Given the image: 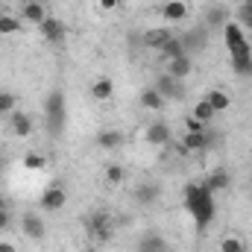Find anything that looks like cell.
<instances>
[{
    "label": "cell",
    "mask_w": 252,
    "mask_h": 252,
    "mask_svg": "<svg viewBox=\"0 0 252 252\" xmlns=\"http://www.w3.org/2000/svg\"><path fill=\"white\" fill-rule=\"evenodd\" d=\"M185 208H188L190 220L196 223L199 232H205L217 214V202H214V193L205 188L202 182H190L185 188Z\"/></svg>",
    "instance_id": "6da1fadb"
},
{
    "label": "cell",
    "mask_w": 252,
    "mask_h": 252,
    "mask_svg": "<svg viewBox=\"0 0 252 252\" xmlns=\"http://www.w3.org/2000/svg\"><path fill=\"white\" fill-rule=\"evenodd\" d=\"M44 126H47V135L50 138H59L67 126V106H64V94L62 91H50L47 94V103H44Z\"/></svg>",
    "instance_id": "7a4b0ae2"
},
{
    "label": "cell",
    "mask_w": 252,
    "mask_h": 252,
    "mask_svg": "<svg viewBox=\"0 0 252 252\" xmlns=\"http://www.w3.org/2000/svg\"><path fill=\"white\" fill-rule=\"evenodd\" d=\"M220 32H223V41H226L232 59H247V56H252V47H250V41H247V35H244V27L238 21H229Z\"/></svg>",
    "instance_id": "3957f363"
},
{
    "label": "cell",
    "mask_w": 252,
    "mask_h": 252,
    "mask_svg": "<svg viewBox=\"0 0 252 252\" xmlns=\"http://www.w3.org/2000/svg\"><path fill=\"white\" fill-rule=\"evenodd\" d=\"M88 232H91V238H94L97 244H112V238H115V223H112L109 214L97 211V214L88 217Z\"/></svg>",
    "instance_id": "277c9868"
},
{
    "label": "cell",
    "mask_w": 252,
    "mask_h": 252,
    "mask_svg": "<svg viewBox=\"0 0 252 252\" xmlns=\"http://www.w3.org/2000/svg\"><path fill=\"white\" fill-rule=\"evenodd\" d=\"M179 38H182L185 53H188L190 59L199 56V53L208 47V30H205V27H199V30H185V32H179Z\"/></svg>",
    "instance_id": "5b68a950"
},
{
    "label": "cell",
    "mask_w": 252,
    "mask_h": 252,
    "mask_svg": "<svg viewBox=\"0 0 252 252\" xmlns=\"http://www.w3.org/2000/svg\"><path fill=\"white\" fill-rule=\"evenodd\" d=\"M167 103H173V100H182L185 97V85L179 82V79H173L170 73H158V79H156V85H153Z\"/></svg>",
    "instance_id": "8992f818"
},
{
    "label": "cell",
    "mask_w": 252,
    "mask_h": 252,
    "mask_svg": "<svg viewBox=\"0 0 252 252\" xmlns=\"http://www.w3.org/2000/svg\"><path fill=\"white\" fill-rule=\"evenodd\" d=\"M38 32H41V38H44L47 44H62L64 35H67V27H64V21L53 18V15H47V18L41 21Z\"/></svg>",
    "instance_id": "52a82bcc"
},
{
    "label": "cell",
    "mask_w": 252,
    "mask_h": 252,
    "mask_svg": "<svg viewBox=\"0 0 252 252\" xmlns=\"http://www.w3.org/2000/svg\"><path fill=\"white\" fill-rule=\"evenodd\" d=\"M144 138H147V144H153V147H170V141H173V129L164 124V121H156V124L147 126Z\"/></svg>",
    "instance_id": "ba28073f"
},
{
    "label": "cell",
    "mask_w": 252,
    "mask_h": 252,
    "mask_svg": "<svg viewBox=\"0 0 252 252\" xmlns=\"http://www.w3.org/2000/svg\"><path fill=\"white\" fill-rule=\"evenodd\" d=\"M21 229H24V235H27L30 241H44V235H47L44 220H41L38 214H32V211L21 217Z\"/></svg>",
    "instance_id": "9c48e42d"
},
{
    "label": "cell",
    "mask_w": 252,
    "mask_h": 252,
    "mask_svg": "<svg viewBox=\"0 0 252 252\" xmlns=\"http://www.w3.org/2000/svg\"><path fill=\"white\" fill-rule=\"evenodd\" d=\"M64 202H67V193H64V188H59V185H50V188L38 196V205H41L44 211H59V208H64Z\"/></svg>",
    "instance_id": "30bf717a"
},
{
    "label": "cell",
    "mask_w": 252,
    "mask_h": 252,
    "mask_svg": "<svg viewBox=\"0 0 252 252\" xmlns=\"http://www.w3.org/2000/svg\"><path fill=\"white\" fill-rule=\"evenodd\" d=\"M9 132L15 135V138H30L32 135V118L27 115V112H12L9 115Z\"/></svg>",
    "instance_id": "8fae6325"
},
{
    "label": "cell",
    "mask_w": 252,
    "mask_h": 252,
    "mask_svg": "<svg viewBox=\"0 0 252 252\" xmlns=\"http://www.w3.org/2000/svg\"><path fill=\"white\" fill-rule=\"evenodd\" d=\"M164 73H170L173 79L185 82L190 73H193V59H190V56H179V59H170V62H164Z\"/></svg>",
    "instance_id": "7c38bea8"
},
{
    "label": "cell",
    "mask_w": 252,
    "mask_h": 252,
    "mask_svg": "<svg viewBox=\"0 0 252 252\" xmlns=\"http://www.w3.org/2000/svg\"><path fill=\"white\" fill-rule=\"evenodd\" d=\"M202 185L217 196V193H223V190L232 185V173H229V170H223V167H217V170H211V173L205 176V182H202Z\"/></svg>",
    "instance_id": "4fadbf2b"
},
{
    "label": "cell",
    "mask_w": 252,
    "mask_h": 252,
    "mask_svg": "<svg viewBox=\"0 0 252 252\" xmlns=\"http://www.w3.org/2000/svg\"><path fill=\"white\" fill-rule=\"evenodd\" d=\"M188 3L185 0H167L164 6H161V18L167 21V24H179V21H185L188 18Z\"/></svg>",
    "instance_id": "5bb4252c"
},
{
    "label": "cell",
    "mask_w": 252,
    "mask_h": 252,
    "mask_svg": "<svg viewBox=\"0 0 252 252\" xmlns=\"http://www.w3.org/2000/svg\"><path fill=\"white\" fill-rule=\"evenodd\" d=\"M170 38H173V30H170V27H156V30H147V32H144V44H147L150 50H161Z\"/></svg>",
    "instance_id": "9a60e30c"
},
{
    "label": "cell",
    "mask_w": 252,
    "mask_h": 252,
    "mask_svg": "<svg viewBox=\"0 0 252 252\" xmlns=\"http://www.w3.org/2000/svg\"><path fill=\"white\" fill-rule=\"evenodd\" d=\"M126 141V135L121 129H100L97 132V147L100 150H121Z\"/></svg>",
    "instance_id": "2e32d148"
},
{
    "label": "cell",
    "mask_w": 252,
    "mask_h": 252,
    "mask_svg": "<svg viewBox=\"0 0 252 252\" xmlns=\"http://www.w3.org/2000/svg\"><path fill=\"white\" fill-rule=\"evenodd\" d=\"M91 97H94L97 103H109V100L115 97V82H112L109 76H97V79L91 82Z\"/></svg>",
    "instance_id": "e0dca14e"
},
{
    "label": "cell",
    "mask_w": 252,
    "mask_h": 252,
    "mask_svg": "<svg viewBox=\"0 0 252 252\" xmlns=\"http://www.w3.org/2000/svg\"><path fill=\"white\" fill-rule=\"evenodd\" d=\"M21 18H24L27 24L41 27V21L47 18V9H44V3H38V0H27V3H24V9H21Z\"/></svg>",
    "instance_id": "ac0fdd59"
},
{
    "label": "cell",
    "mask_w": 252,
    "mask_h": 252,
    "mask_svg": "<svg viewBox=\"0 0 252 252\" xmlns=\"http://www.w3.org/2000/svg\"><path fill=\"white\" fill-rule=\"evenodd\" d=\"M135 252H170V247H167V241H164L161 235L150 232V235H144V238L135 244Z\"/></svg>",
    "instance_id": "d6986e66"
},
{
    "label": "cell",
    "mask_w": 252,
    "mask_h": 252,
    "mask_svg": "<svg viewBox=\"0 0 252 252\" xmlns=\"http://www.w3.org/2000/svg\"><path fill=\"white\" fill-rule=\"evenodd\" d=\"M158 185H153V182H141L138 188H135V202L138 205H156L158 202Z\"/></svg>",
    "instance_id": "ffe728a7"
},
{
    "label": "cell",
    "mask_w": 252,
    "mask_h": 252,
    "mask_svg": "<svg viewBox=\"0 0 252 252\" xmlns=\"http://www.w3.org/2000/svg\"><path fill=\"white\" fill-rule=\"evenodd\" d=\"M158 53H161V59H164V62L179 59V56H188V53H185V44H182V38H179V32H173V38H170Z\"/></svg>",
    "instance_id": "44dd1931"
},
{
    "label": "cell",
    "mask_w": 252,
    "mask_h": 252,
    "mask_svg": "<svg viewBox=\"0 0 252 252\" xmlns=\"http://www.w3.org/2000/svg\"><path fill=\"white\" fill-rule=\"evenodd\" d=\"M226 24H229L226 9H223V6H211L208 15H205V30H223Z\"/></svg>",
    "instance_id": "7402d4cb"
},
{
    "label": "cell",
    "mask_w": 252,
    "mask_h": 252,
    "mask_svg": "<svg viewBox=\"0 0 252 252\" xmlns=\"http://www.w3.org/2000/svg\"><path fill=\"white\" fill-rule=\"evenodd\" d=\"M164 103H167V100H164L156 88H144V91H141V106H144V109H150V112H161Z\"/></svg>",
    "instance_id": "603a6c76"
},
{
    "label": "cell",
    "mask_w": 252,
    "mask_h": 252,
    "mask_svg": "<svg viewBox=\"0 0 252 252\" xmlns=\"http://www.w3.org/2000/svg\"><path fill=\"white\" fill-rule=\"evenodd\" d=\"M214 115H217V112H214V109L205 103V97H202L199 103H193V109H190V118H193L196 124H202V126L211 124V121H214Z\"/></svg>",
    "instance_id": "cb8c5ba5"
},
{
    "label": "cell",
    "mask_w": 252,
    "mask_h": 252,
    "mask_svg": "<svg viewBox=\"0 0 252 252\" xmlns=\"http://www.w3.org/2000/svg\"><path fill=\"white\" fill-rule=\"evenodd\" d=\"M205 103L214 109V112H226L229 106H232V97L226 94V91H220V88H214V91H208L205 94Z\"/></svg>",
    "instance_id": "d4e9b609"
},
{
    "label": "cell",
    "mask_w": 252,
    "mask_h": 252,
    "mask_svg": "<svg viewBox=\"0 0 252 252\" xmlns=\"http://www.w3.org/2000/svg\"><path fill=\"white\" fill-rule=\"evenodd\" d=\"M21 18H15V15H3L0 12V35H15V32H21Z\"/></svg>",
    "instance_id": "484cf974"
},
{
    "label": "cell",
    "mask_w": 252,
    "mask_h": 252,
    "mask_svg": "<svg viewBox=\"0 0 252 252\" xmlns=\"http://www.w3.org/2000/svg\"><path fill=\"white\" fill-rule=\"evenodd\" d=\"M103 176H106V182H109V185H121V182L126 179V170L121 167V164H106Z\"/></svg>",
    "instance_id": "4316f807"
},
{
    "label": "cell",
    "mask_w": 252,
    "mask_h": 252,
    "mask_svg": "<svg viewBox=\"0 0 252 252\" xmlns=\"http://www.w3.org/2000/svg\"><path fill=\"white\" fill-rule=\"evenodd\" d=\"M232 70L238 76H244V79H252V56H247V59H232Z\"/></svg>",
    "instance_id": "83f0119b"
},
{
    "label": "cell",
    "mask_w": 252,
    "mask_h": 252,
    "mask_svg": "<svg viewBox=\"0 0 252 252\" xmlns=\"http://www.w3.org/2000/svg\"><path fill=\"white\" fill-rule=\"evenodd\" d=\"M220 252H247V244H244L241 238L229 235V238H223V241H220Z\"/></svg>",
    "instance_id": "f1b7e54d"
},
{
    "label": "cell",
    "mask_w": 252,
    "mask_h": 252,
    "mask_svg": "<svg viewBox=\"0 0 252 252\" xmlns=\"http://www.w3.org/2000/svg\"><path fill=\"white\" fill-rule=\"evenodd\" d=\"M238 24L244 30H252V0H244L241 9H238Z\"/></svg>",
    "instance_id": "f546056e"
},
{
    "label": "cell",
    "mask_w": 252,
    "mask_h": 252,
    "mask_svg": "<svg viewBox=\"0 0 252 252\" xmlns=\"http://www.w3.org/2000/svg\"><path fill=\"white\" fill-rule=\"evenodd\" d=\"M44 164H47V161H44V156H38V153H27V156H24V167H27V170H44Z\"/></svg>",
    "instance_id": "4dcf8cb0"
},
{
    "label": "cell",
    "mask_w": 252,
    "mask_h": 252,
    "mask_svg": "<svg viewBox=\"0 0 252 252\" xmlns=\"http://www.w3.org/2000/svg\"><path fill=\"white\" fill-rule=\"evenodd\" d=\"M15 94L12 91H0V115H12L15 112Z\"/></svg>",
    "instance_id": "1f68e13d"
},
{
    "label": "cell",
    "mask_w": 252,
    "mask_h": 252,
    "mask_svg": "<svg viewBox=\"0 0 252 252\" xmlns=\"http://www.w3.org/2000/svg\"><path fill=\"white\" fill-rule=\"evenodd\" d=\"M12 226V211L9 208H0V232H6Z\"/></svg>",
    "instance_id": "d6a6232c"
},
{
    "label": "cell",
    "mask_w": 252,
    "mask_h": 252,
    "mask_svg": "<svg viewBox=\"0 0 252 252\" xmlns=\"http://www.w3.org/2000/svg\"><path fill=\"white\" fill-rule=\"evenodd\" d=\"M170 144H173V150H176V156H179V158H188V156H190V150L182 144V141H170Z\"/></svg>",
    "instance_id": "836d02e7"
},
{
    "label": "cell",
    "mask_w": 252,
    "mask_h": 252,
    "mask_svg": "<svg viewBox=\"0 0 252 252\" xmlns=\"http://www.w3.org/2000/svg\"><path fill=\"white\" fill-rule=\"evenodd\" d=\"M185 129H188V132H202V129H208V126H202V124H196L193 118H188V121H185Z\"/></svg>",
    "instance_id": "e575fe53"
},
{
    "label": "cell",
    "mask_w": 252,
    "mask_h": 252,
    "mask_svg": "<svg viewBox=\"0 0 252 252\" xmlns=\"http://www.w3.org/2000/svg\"><path fill=\"white\" fill-rule=\"evenodd\" d=\"M118 3H121V0H100V9L112 12V9H118Z\"/></svg>",
    "instance_id": "d590c367"
},
{
    "label": "cell",
    "mask_w": 252,
    "mask_h": 252,
    "mask_svg": "<svg viewBox=\"0 0 252 252\" xmlns=\"http://www.w3.org/2000/svg\"><path fill=\"white\" fill-rule=\"evenodd\" d=\"M0 252H15V247L9 241H0Z\"/></svg>",
    "instance_id": "8d00e7d4"
},
{
    "label": "cell",
    "mask_w": 252,
    "mask_h": 252,
    "mask_svg": "<svg viewBox=\"0 0 252 252\" xmlns=\"http://www.w3.org/2000/svg\"><path fill=\"white\" fill-rule=\"evenodd\" d=\"M0 208H9V205H6V199H3V196H0Z\"/></svg>",
    "instance_id": "74e56055"
}]
</instances>
